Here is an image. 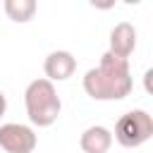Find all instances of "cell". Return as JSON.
<instances>
[{
    "label": "cell",
    "instance_id": "7",
    "mask_svg": "<svg viewBox=\"0 0 153 153\" xmlns=\"http://www.w3.org/2000/svg\"><path fill=\"white\" fill-rule=\"evenodd\" d=\"M79 146L84 153H108L112 146V131L103 124H93V127L84 129Z\"/></svg>",
    "mask_w": 153,
    "mask_h": 153
},
{
    "label": "cell",
    "instance_id": "5",
    "mask_svg": "<svg viewBox=\"0 0 153 153\" xmlns=\"http://www.w3.org/2000/svg\"><path fill=\"white\" fill-rule=\"evenodd\" d=\"M43 72L48 81H65L76 72V57L69 50H53L43 62Z\"/></svg>",
    "mask_w": 153,
    "mask_h": 153
},
{
    "label": "cell",
    "instance_id": "6",
    "mask_svg": "<svg viewBox=\"0 0 153 153\" xmlns=\"http://www.w3.org/2000/svg\"><path fill=\"white\" fill-rule=\"evenodd\" d=\"M134 48H136V29L129 22L115 24L112 31H110V48H108V53L115 55V57L129 60V55L134 53Z\"/></svg>",
    "mask_w": 153,
    "mask_h": 153
},
{
    "label": "cell",
    "instance_id": "3",
    "mask_svg": "<svg viewBox=\"0 0 153 153\" xmlns=\"http://www.w3.org/2000/svg\"><path fill=\"white\" fill-rule=\"evenodd\" d=\"M153 136V117L146 110H129L115 124V141L124 148H139Z\"/></svg>",
    "mask_w": 153,
    "mask_h": 153
},
{
    "label": "cell",
    "instance_id": "8",
    "mask_svg": "<svg viewBox=\"0 0 153 153\" xmlns=\"http://www.w3.org/2000/svg\"><path fill=\"white\" fill-rule=\"evenodd\" d=\"M36 10H38V5L33 0H5V14L17 24L31 22Z\"/></svg>",
    "mask_w": 153,
    "mask_h": 153
},
{
    "label": "cell",
    "instance_id": "4",
    "mask_svg": "<svg viewBox=\"0 0 153 153\" xmlns=\"http://www.w3.org/2000/svg\"><path fill=\"white\" fill-rule=\"evenodd\" d=\"M38 139L29 124L7 122L0 124V148L5 153H33Z\"/></svg>",
    "mask_w": 153,
    "mask_h": 153
},
{
    "label": "cell",
    "instance_id": "9",
    "mask_svg": "<svg viewBox=\"0 0 153 153\" xmlns=\"http://www.w3.org/2000/svg\"><path fill=\"white\" fill-rule=\"evenodd\" d=\"M5 110H7V98H5V93L0 91V117L5 115Z\"/></svg>",
    "mask_w": 153,
    "mask_h": 153
},
{
    "label": "cell",
    "instance_id": "2",
    "mask_svg": "<svg viewBox=\"0 0 153 153\" xmlns=\"http://www.w3.org/2000/svg\"><path fill=\"white\" fill-rule=\"evenodd\" d=\"M24 105L31 124L36 127H50L60 117L62 100L55 91V84L48 79H33L24 91Z\"/></svg>",
    "mask_w": 153,
    "mask_h": 153
},
{
    "label": "cell",
    "instance_id": "1",
    "mask_svg": "<svg viewBox=\"0 0 153 153\" xmlns=\"http://www.w3.org/2000/svg\"><path fill=\"white\" fill-rule=\"evenodd\" d=\"M134 81L129 72V60L103 53L98 67L84 74V91L93 100H122L131 93Z\"/></svg>",
    "mask_w": 153,
    "mask_h": 153
}]
</instances>
